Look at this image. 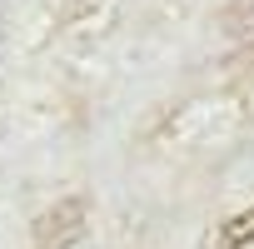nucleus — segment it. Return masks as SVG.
I'll return each mask as SVG.
<instances>
[{
  "instance_id": "nucleus-1",
  "label": "nucleus",
  "mask_w": 254,
  "mask_h": 249,
  "mask_svg": "<svg viewBox=\"0 0 254 249\" xmlns=\"http://www.w3.org/2000/svg\"><path fill=\"white\" fill-rule=\"evenodd\" d=\"M254 239V209H244L239 219H229L219 234H214V249H244Z\"/></svg>"
}]
</instances>
